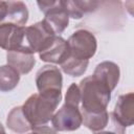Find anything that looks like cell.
Instances as JSON below:
<instances>
[{
  "label": "cell",
  "mask_w": 134,
  "mask_h": 134,
  "mask_svg": "<svg viewBox=\"0 0 134 134\" xmlns=\"http://www.w3.org/2000/svg\"><path fill=\"white\" fill-rule=\"evenodd\" d=\"M61 100L62 95L31 94L21 106L23 114L31 126V129L47 125L51 120Z\"/></svg>",
  "instance_id": "obj_1"
},
{
  "label": "cell",
  "mask_w": 134,
  "mask_h": 134,
  "mask_svg": "<svg viewBox=\"0 0 134 134\" xmlns=\"http://www.w3.org/2000/svg\"><path fill=\"white\" fill-rule=\"evenodd\" d=\"M55 36L48 24L42 20L30 26L25 27V46L34 54L40 52L48 41Z\"/></svg>",
  "instance_id": "obj_7"
},
{
  "label": "cell",
  "mask_w": 134,
  "mask_h": 134,
  "mask_svg": "<svg viewBox=\"0 0 134 134\" xmlns=\"http://www.w3.org/2000/svg\"><path fill=\"white\" fill-rule=\"evenodd\" d=\"M89 61H81V60H76L74 58H71L70 55L60 65L62 70L70 75V76H80L83 75L85 73V71L87 70Z\"/></svg>",
  "instance_id": "obj_18"
},
{
  "label": "cell",
  "mask_w": 134,
  "mask_h": 134,
  "mask_svg": "<svg viewBox=\"0 0 134 134\" xmlns=\"http://www.w3.org/2000/svg\"><path fill=\"white\" fill-rule=\"evenodd\" d=\"M6 126L9 130L18 134H24L31 131V126L24 116L21 106L15 107L9 111L6 118Z\"/></svg>",
  "instance_id": "obj_13"
},
{
  "label": "cell",
  "mask_w": 134,
  "mask_h": 134,
  "mask_svg": "<svg viewBox=\"0 0 134 134\" xmlns=\"http://www.w3.org/2000/svg\"><path fill=\"white\" fill-rule=\"evenodd\" d=\"M7 16L5 22L24 26L28 20V9L22 1H6Z\"/></svg>",
  "instance_id": "obj_15"
},
{
  "label": "cell",
  "mask_w": 134,
  "mask_h": 134,
  "mask_svg": "<svg viewBox=\"0 0 134 134\" xmlns=\"http://www.w3.org/2000/svg\"><path fill=\"white\" fill-rule=\"evenodd\" d=\"M92 75L95 79L103 82L105 85H107L109 89L113 91L119 82L120 70L118 65L115 64L114 62L104 61L95 67Z\"/></svg>",
  "instance_id": "obj_12"
},
{
  "label": "cell",
  "mask_w": 134,
  "mask_h": 134,
  "mask_svg": "<svg viewBox=\"0 0 134 134\" xmlns=\"http://www.w3.org/2000/svg\"><path fill=\"white\" fill-rule=\"evenodd\" d=\"M115 120L124 128L131 127L134 122V94L129 92L118 97L112 112Z\"/></svg>",
  "instance_id": "obj_10"
},
{
  "label": "cell",
  "mask_w": 134,
  "mask_h": 134,
  "mask_svg": "<svg viewBox=\"0 0 134 134\" xmlns=\"http://www.w3.org/2000/svg\"><path fill=\"white\" fill-rule=\"evenodd\" d=\"M7 16V3L6 1H0V23L5 22Z\"/></svg>",
  "instance_id": "obj_22"
},
{
  "label": "cell",
  "mask_w": 134,
  "mask_h": 134,
  "mask_svg": "<svg viewBox=\"0 0 134 134\" xmlns=\"http://www.w3.org/2000/svg\"><path fill=\"white\" fill-rule=\"evenodd\" d=\"M82 111L88 113H99L107 110L111 99V90L93 75L87 76L80 82Z\"/></svg>",
  "instance_id": "obj_2"
},
{
  "label": "cell",
  "mask_w": 134,
  "mask_h": 134,
  "mask_svg": "<svg viewBox=\"0 0 134 134\" xmlns=\"http://www.w3.org/2000/svg\"><path fill=\"white\" fill-rule=\"evenodd\" d=\"M69 57L67 41L60 36H53L45 47L39 52V58L43 62L61 65Z\"/></svg>",
  "instance_id": "obj_9"
},
{
  "label": "cell",
  "mask_w": 134,
  "mask_h": 134,
  "mask_svg": "<svg viewBox=\"0 0 134 134\" xmlns=\"http://www.w3.org/2000/svg\"><path fill=\"white\" fill-rule=\"evenodd\" d=\"M0 48L6 51L27 49L25 46V26H19L9 22L0 23Z\"/></svg>",
  "instance_id": "obj_8"
},
{
  "label": "cell",
  "mask_w": 134,
  "mask_h": 134,
  "mask_svg": "<svg viewBox=\"0 0 134 134\" xmlns=\"http://www.w3.org/2000/svg\"><path fill=\"white\" fill-rule=\"evenodd\" d=\"M31 133H34V134H57V131L51 126L43 125V126L32 128Z\"/></svg>",
  "instance_id": "obj_21"
},
{
  "label": "cell",
  "mask_w": 134,
  "mask_h": 134,
  "mask_svg": "<svg viewBox=\"0 0 134 134\" xmlns=\"http://www.w3.org/2000/svg\"><path fill=\"white\" fill-rule=\"evenodd\" d=\"M109 117H110V120L112 122V129H109V130H102V131H98V132H94L93 134H125V129L122 126H120L116 120L115 118L113 117L112 113H109Z\"/></svg>",
  "instance_id": "obj_20"
},
{
  "label": "cell",
  "mask_w": 134,
  "mask_h": 134,
  "mask_svg": "<svg viewBox=\"0 0 134 134\" xmlns=\"http://www.w3.org/2000/svg\"><path fill=\"white\" fill-rule=\"evenodd\" d=\"M20 81V74L9 65L0 66V91L9 92L14 90Z\"/></svg>",
  "instance_id": "obj_17"
},
{
  "label": "cell",
  "mask_w": 134,
  "mask_h": 134,
  "mask_svg": "<svg viewBox=\"0 0 134 134\" xmlns=\"http://www.w3.org/2000/svg\"><path fill=\"white\" fill-rule=\"evenodd\" d=\"M41 12L44 13L43 19L51 28L55 36L61 35L68 26L69 16L65 10L62 1H38L37 2Z\"/></svg>",
  "instance_id": "obj_4"
},
{
  "label": "cell",
  "mask_w": 134,
  "mask_h": 134,
  "mask_svg": "<svg viewBox=\"0 0 134 134\" xmlns=\"http://www.w3.org/2000/svg\"><path fill=\"white\" fill-rule=\"evenodd\" d=\"M83 124L93 133L105 130L109 124V113L108 111H103L99 113H88L82 111Z\"/></svg>",
  "instance_id": "obj_16"
},
{
  "label": "cell",
  "mask_w": 134,
  "mask_h": 134,
  "mask_svg": "<svg viewBox=\"0 0 134 134\" xmlns=\"http://www.w3.org/2000/svg\"><path fill=\"white\" fill-rule=\"evenodd\" d=\"M0 134H6V132H5L4 128H3V126L1 125V122H0Z\"/></svg>",
  "instance_id": "obj_23"
},
{
  "label": "cell",
  "mask_w": 134,
  "mask_h": 134,
  "mask_svg": "<svg viewBox=\"0 0 134 134\" xmlns=\"http://www.w3.org/2000/svg\"><path fill=\"white\" fill-rule=\"evenodd\" d=\"M69 55L76 60L89 61L97 48V42L92 32L86 29L75 30L67 40Z\"/></svg>",
  "instance_id": "obj_3"
},
{
  "label": "cell",
  "mask_w": 134,
  "mask_h": 134,
  "mask_svg": "<svg viewBox=\"0 0 134 134\" xmlns=\"http://www.w3.org/2000/svg\"><path fill=\"white\" fill-rule=\"evenodd\" d=\"M36 85L40 94L62 95L63 76L61 70L53 65H45L36 74Z\"/></svg>",
  "instance_id": "obj_5"
},
{
  "label": "cell",
  "mask_w": 134,
  "mask_h": 134,
  "mask_svg": "<svg viewBox=\"0 0 134 134\" xmlns=\"http://www.w3.org/2000/svg\"><path fill=\"white\" fill-rule=\"evenodd\" d=\"M80 103H81V92H80L79 85H76L75 83H72L67 89V92L65 95V104L79 107Z\"/></svg>",
  "instance_id": "obj_19"
},
{
  "label": "cell",
  "mask_w": 134,
  "mask_h": 134,
  "mask_svg": "<svg viewBox=\"0 0 134 134\" xmlns=\"http://www.w3.org/2000/svg\"><path fill=\"white\" fill-rule=\"evenodd\" d=\"M6 61L7 65L14 68L19 74H27L36 64L34 53L24 48L7 51Z\"/></svg>",
  "instance_id": "obj_11"
},
{
  "label": "cell",
  "mask_w": 134,
  "mask_h": 134,
  "mask_svg": "<svg viewBox=\"0 0 134 134\" xmlns=\"http://www.w3.org/2000/svg\"><path fill=\"white\" fill-rule=\"evenodd\" d=\"M30 134H34V133H30Z\"/></svg>",
  "instance_id": "obj_24"
},
{
  "label": "cell",
  "mask_w": 134,
  "mask_h": 134,
  "mask_svg": "<svg viewBox=\"0 0 134 134\" xmlns=\"http://www.w3.org/2000/svg\"><path fill=\"white\" fill-rule=\"evenodd\" d=\"M62 4L67 12L69 18L81 19L84 14L94 12L99 5L98 1H62Z\"/></svg>",
  "instance_id": "obj_14"
},
{
  "label": "cell",
  "mask_w": 134,
  "mask_h": 134,
  "mask_svg": "<svg viewBox=\"0 0 134 134\" xmlns=\"http://www.w3.org/2000/svg\"><path fill=\"white\" fill-rule=\"evenodd\" d=\"M51 127L57 132H70L77 130L82 124V113L76 106L64 104L51 118Z\"/></svg>",
  "instance_id": "obj_6"
}]
</instances>
